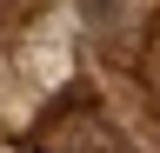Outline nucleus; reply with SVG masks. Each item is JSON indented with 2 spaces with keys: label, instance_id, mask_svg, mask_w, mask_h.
<instances>
[{
  "label": "nucleus",
  "instance_id": "1",
  "mask_svg": "<svg viewBox=\"0 0 160 153\" xmlns=\"http://www.w3.org/2000/svg\"><path fill=\"white\" fill-rule=\"evenodd\" d=\"M40 153H127V146L87 100H60L40 120Z\"/></svg>",
  "mask_w": 160,
  "mask_h": 153
}]
</instances>
